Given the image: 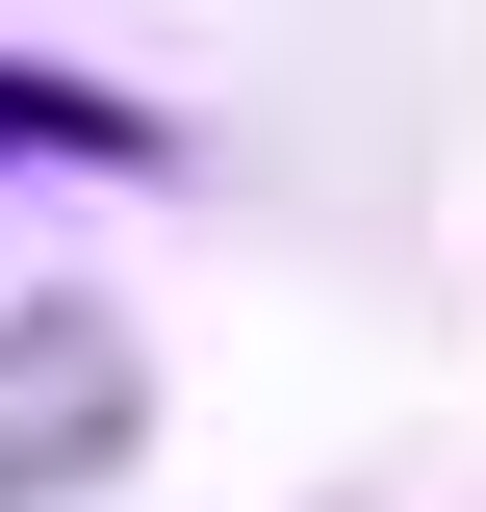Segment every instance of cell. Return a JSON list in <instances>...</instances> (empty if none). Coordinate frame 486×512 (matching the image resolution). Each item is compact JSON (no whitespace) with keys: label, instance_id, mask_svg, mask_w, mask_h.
Here are the masks:
<instances>
[{"label":"cell","instance_id":"7a4b0ae2","mask_svg":"<svg viewBox=\"0 0 486 512\" xmlns=\"http://www.w3.org/2000/svg\"><path fill=\"white\" fill-rule=\"evenodd\" d=\"M0 154H154V128H128L103 77H26V52H0Z\"/></svg>","mask_w":486,"mask_h":512},{"label":"cell","instance_id":"6da1fadb","mask_svg":"<svg viewBox=\"0 0 486 512\" xmlns=\"http://www.w3.org/2000/svg\"><path fill=\"white\" fill-rule=\"evenodd\" d=\"M128 461V333L103 308H0V487H103Z\"/></svg>","mask_w":486,"mask_h":512}]
</instances>
